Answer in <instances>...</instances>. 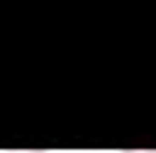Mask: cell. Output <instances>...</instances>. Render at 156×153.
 Listing matches in <instances>:
<instances>
[{
    "instance_id": "cell-1",
    "label": "cell",
    "mask_w": 156,
    "mask_h": 153,
    "mask_svg": "<svg viewBox=\"0 0 156 153\" xmlns=\"http://www.w3.org/2000/svg\"><path fill=\"white\" fill-rule=\"evenodd\" d=\"M123 153H156V150H123Z\"/></svg>"
},
{
    "instance_id": "cell-2",
    "label": "cell",
    "mask_w": 156,
    "mask_h": 153,
    "mask_svg": "<svg viewBox=\"0 0 156 153\" xmlns=\"http://www.w3.org/2000/svg\"><path fill=\"white\" fill-rule=\"evenodd\" d=\"M7 153H26V150H7ZM29 153H40V150H29Z\"/></svg>"
}]
</instances>
